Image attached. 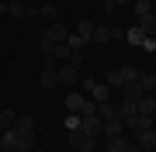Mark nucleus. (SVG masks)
Here are the masks:
<instances>
[{
	"instance_id": "20",
	"label": "nucleus",
	"mask_w": 156,
	"mask_h": 152,
	"mask_svg": "<svg viewBox=\"0 0 156 152\" xmlns=\"http://www.w3.org/2000/svg\"><path fill=\"white\" fill-rule=\"evenodd\" d=\"M69 52H73V49L66 45V42H56V45H52V56H56V62H66V59H69Z\"/></svg>"
},
{
	"instance_id": "21",
	"label": "nucleus",
	"mask_w": 156,
	"mask_h": 152,
	"mask_svg": "<svg viewBox=\"0 0 156 152\" xmlns=\"http://www.w3.org/2000/svg\"><path fill=\"white\" fill-rule=\"evenodd\" d=\"M139 86H142L146 93H153L156 90V73H139Z\"/></svg>"
},
{
	"instance_id": "14",
	"label": "nucleus",
	"mask_w": 156,
	"mask_h": 152,
	"mask_svg": "<svg viewBox=\"0 0 156 152\" xmlns=\"http://www.w3.org/2000/svg\"><path fill=\"white\" fill-rule=\"evenodd\" d=\"M73 35H80V38H83V45H87V42L94 38V21H87V17H83V21L76 24V31H73Z\"/></svg>"
},
{
	"instance_id": "3",
	"label": "nucleus",
	"mask_w": 156,
	"mask_h": 152,
	"mask_svg": "<svg viewBox=\"0 0 156 152\" xmlns=\"http://www.w3.org/2000/svg\"><path fill=\"white\" fill-rule=\"evenodd\" d=\"M66 145L69 149H80V152H97V138L83 135V131H69V135H66Z\"/></svg>"
},
{
	"instance_id": "9",
	"label": "nucleus",
	"mask_w": 156,
	"mask_h": 152,
	"mask_svg": "<svg viewBox=\"0 0 156 152\" xmlns=\"http://www.w3.org/2000/svg\"><path fill=\"white\" fill-rule=\"evenodd\" d=\"M111 38H118L115 28H108V24H94V38H90V42H111Z\"/></svg>"
},
{
	"instance_id": "28",
	"label": "nucleus",
	"mask_w": 156,
	"mask_h": 152,
	"mask_svg": "<svg viewBox=\"0 0 156 152\" xmlns=\"http://www.w3.org/2000/svg\"><path fill=\"white\" fill-rule=\"evenodd\" d=\"M62 124H66V131H76V128H80V114H66Z\"/></svg>"
},
{
	"instance_id": "10",
	"label": "nucleus",
	"mask_w": 156,
	"mask_h": 152,
	"mask_svg": "<svg viewBox=\"0 0 156 152\" xmlns=\"http://www.w3.org/2000/svg\"><path fill=\"white\" fill-rule=\"evenodd\" d=\"M135 107H139V114H156V97L153 93H142L139 100H135Z\"/></svg>"
},
{
	"instance_id": "18",
	"label": "nucleus",
	"mask_w": 156,
	"mask_h": 152,
	"mask_svg": "<svg viewBox=\"0 0 156 152\" xmlns=\"http://www.w3.org/2000/svg\"><path fill=\"white\" fill-rule=\"evenodd\" d=\"M128 145H132V142H128L125 135H118V138H108V152H128Z\"/></svg>"
},
{
	"instance_id": "11",
	"label": "nucleus",
	"mask_w": 156,
	"mask_h": 152,
	"mask_svg": "<svg viewBox=\"0 0 156 152\" xmlns=\"http://www.w3.org/2000/svg\"><path fill=\"white\" fill-rule=\"evenodd\" d=\"M38 83H42V90H56V86H59V76H56V69H42Z\"/></svg>"
},
{
	"instance_id": "19",
	"label": "nucleus",
	"mask_w": 156,
	"mask_h": 152,
	"mask_svg": "<svg viewBox=\"0 0 156 152\" xmlns=\"http://www.w3.org/2000/svg\"><path fill=\"white\" fill-rule=\"evenodd\" d=\"M17 124V114L14 111H0V131H11Z\"/></svg>"
},
{
	"instance_id": "32",
	"label": "nucleus",
	"mask_w": 156,
	"mask_h": 152,
	"mask_svg": "<svg viewBox=\"0 0 156 152\" xmlns=\"http://www.w3.org/2000/svg\"><path fill=\"white\" fill-rule=\"evenodd\" d=\"M104 83H108V86H122V76H118V69H111V73H108Z\"/></svg>"
},
{
	"instance_id": "24",
	"label": "nucleus",
	"mask_w": 156,
	"mask_h": 152,
	"mask_svg": "<svg viewBox=\"0 0 156 152\" xmlns=\"http://www.w3.org/2000/svg\"><path fill=\"white\" fill-rule=\"evenodd\" d=\"M118 76H122V83H132V79H139V69H135V66H122Z\"/></svg>"
},
{
	"instance_id": "13",
	"label": "nucleus",
	"mask_w": 156,
	"mask_h": 152,
	"mask_svg": "<svg viewBox=\"0 0 156 152\" xmlns=\"http://www.w3.org/2000/svg\"><path fill=\"white\" fill-rule=\"evenodd\" d=\"M97 118H101V121H111V118H118V104H111V100L97 104Z\"/></svg>"
},
{
	"instance_id": "2",
	"label": "nucleus",
	"mask_w": 156,
	"mask_h": 152,
	"mask_svg": "<svg viewBox=\"0 0 156 152\" xmlns=\"http://www.w3.org/2000/svg\"><path fill=\"white\" fill-rule=\"evenodd\" d=\"M56 76H59V86L73 90V86L80 83V76H83V73H80V69H73L69 62H59V66H56Z\"/></svg>"
},
{
	"instance_id": "7",
	"label": "nucleus",
	"mask_w": 156,
	"mask_h": 152,
	"mask_svg": "<svg viewBox=\"0 0 156 152\" xmlns=\"http://www.w3.org/2000/svg\"><path fill=\"white\" fill-rule=\"evenodd\" d=\"M139 28H142L146 38H156V11H149L146 17H139Z\"/></svg>"
},
{
	"instance_id": "4",
	"label": "nucleus",
	"mask_w": 156,
	"mask_h": 152,
	"mask_svg": "<svg viewBox=\"0 0 156 152\" xmlns=\"http://www.w3.org/2000/svg\"><path fill=\"white\" fill-rule=\"evenodd\" d=\"M76 131H83V135H90V138H97L101 131H104V121L97 118V114H90V118H80V128Z\"/></svg>"
},
{
	"instance_id": "26",
	"label": "nucleus",
	"mask_w": 156,
	"mask_h": 152,
	"mask_svg": "<svg viewBox=\"0 0 156 152\" xmlns=\"http://www.w3.org/2000/svg\"><path fill=\"white\" fill-rule=\"evenodd\" d=\"M24 14H28V21L31 17H42V4L38 0H28V4H24Z\"/></svg>"
},
{
	"instance_id": "6",
	"label": "nucleus",
	"mask_w": 156,
	"mask_h": 152,
	"mask_svg": "<svg viewBox=\"0 0 156 152\" xmlns=\"http://www.w3.org/2000/svg\"><path fill=\"white\" fill-rule=\"evenodd\" d=\"M146 90L139 86V79H132V83H122V100H139Z\"/></svg>"
},
{
	"instance_id": "5",
	"label": "nucleus",
	"mask_w": 156,
	"mask_h": 152,
	"mask_svg": "<svg viewBox=\"0 0 156 152\" xmlns=\"http://www.w3.org/2000/svg\"><path fill=\"white\" fill-rule=\"evenodd\" d=\"M42 35H45V38H49V42H52V45H56V42H66V38H69V31L62 28L59 21H52V24H49V28H45Z\"/></svg>"
},
{
	"instance_id": "12",
	"label": "nucleus",
	"mask_w": 156,
	"mask_h": 152,
	"mask_svg": "<svg viewBox=\"0 0 156 152\" xmlns=\"http://www.w3.org/2000/svg\"><path fill=\"white\" fill-rule=\"evenodd\" d=\"M101 135H108V138H118V135H125V124L118 121V118H111V121H104V131Z\"/></svg>"
},
{
	"instance_id": "35",
	"label": "nucleus",
	"mask_w": 156,
	"mask_h": 152,
	"mask_svg": "<svg viewBox=\"0 0 156 152\" xmlns=\"http://www.w3.org/2000/svg\"><path fill=\"white\" fill-rule=\"evenodd\" d=\"M0 145H4V131H0Z\"/></svg>"
},
{
	"instance_id": "23",
	"label": "nucleus",
	"mask_w": 156,
	"mask_h": 152,
	"mask_svg": "<svg viewBox=\"0 0 156 152\" xmlns=\"http://www.w3.org/2000/svg\"><path fill=\"white\" fill-rule=\"evenodd\" d=\"M66 62H69V66H73V69H80V73H83V49H73Z\"/></svg>"
},
{
	"instance_id": "22",
	"label": "nucleus",
	"mask_w": 156,
	"mask_h": 152,
	"mask_svg": "<svg viewBox=\"0 0 156 152\" xmlns=\"http://www.w3.org/2000/svg\"><path fill=\"white\" fill-rule=\"evenodd\" d=\"M42 17H45V21H59V11H56V4H49V0H42Z\"/></svg>"
},
{
	"instance_id": "17",
	"label": "nucleus",
	"mask_w": 156,
	"mask_h": 152,
	"mask_svg": "<svg viewBox=\"0 0 156 152\" xmlns=\"http://www.w3.org/2000/svg\"><path fill=\"white\" fill-rule=\"evenodd\" d=\"M153 121H156V114H139V118H135V124H132V131H149Z\"/></svg>"
},
{
	"instance_id": "34",
	"label": "nucleus",
	"mask_w": 156,
	"mask_h": 152,
	"mask_svg": "<svg viewBox=\"0 0 156 152\" xmlns=\"http://www.w3.org/2000/svg\"><path fill=\"white\" fill-rule=\"evenodd\" d=\"M7 4H21V0H7Z\"/></svg>"
},
{
	"instance_id": "8",
	"label": "nucleus",
	"mask_w": 156,
	"mask_h": 152,
	"mask_svg": "<svg viewBox=\"0 0 156 152\" xmlns=\"http://www.w3.org/2000/svg\"><path fill=\"white\" fill-rule=\"evenodd\" d=\"M62 107H66V114H80V111H83V93L73 90V93L66 97V104H62Z\"/></svg>"
},
{
	"instance_id": "1",
	"label": "nucleus",
	"mask_w": 156,
	"mask_h": 152,
	"mask_svg": "<svg viewBox=\"0 0 156 152\" xmlns=\"http://www.w3.org/2000/svg\"><path fill=\"white\" fill-rule=\"evenodd\" d=\"M31 142H35V131H21V128L4 131V149H11V152H24V149H31Z\"/></svg>"
},
{
	"instance_id": "15",
	"label": "nucleus",
	"mask_w": 156,
	"mask_h": 152,
	"mask_svg": "<svg viewBox=\"0 0 156 152\" xmlns=\"http://www.w3.org/2000/svg\"><path fill=\"white\" fill-rule=\"evenodd\" d=\"M135 135H139V138H135L139 149H153V145H156V131H153V128H149V131H135Z\"/></svg>"
},
{
	"instance_id": "16",
	"label": "nucleus",
	"mask_w": 156,
	"mask_h": 152,
	"mask_svg": "<svg viewBox=\"0 0 156 152\" xmlns=\"http://www.w3.org/2000/svg\"><path fill=\"white\" fill-rule=\"evenodd\" d=\"M125 38H128V45H139V49L146 45V35H142L139 24H135V28H128V31H125Z\"/></svg>"
},
{
	"instance_id": "29",
	"label": "nucleus",
	"mask_w": 156,
	"mask_h": 152,
	"mask_svg": "<svg viewBox=\"0 0 156 152\" xmlns=\"http://www.w3.org/2000/svg\"><path fill=\"white\" fill-rule=\"evenodd\" d=\"M7 14H11V17H28V14H24V0H21V4H11Z\"/></svg>"
},
{
	"instance_id": "27",
	"label": "nucleus",
	"mask_w": 156,
	"mask_h": 152,
	"mask_svg": "<svg viewBox=\"0 0 156 152\" xmlns=\"http://www.w3.org/2000/svg\"><path fill=\"white\" fill-rule=\"evenodd\" d=\"M14 128H21V131H35V121H31V114H21Z\"/></svg>"
},
{
	"instance_id": "36",
	"label": "nucleus",
	"mask_w": 156,
	"mask_h": 152,
	"mask_svg": "<svg viewBox=\"0 0 156 152\" xmlns=\"http://www.w3.org/2000/svg\"><path fill=\"white\" fill-rule=\"evenodd\" d=\"M101 4H108V0H101Z\"/></svg>"
},
{
	"instance_id": "31",
	"label": "nucleus",
	"mask_w": 156,
	"mask_h": 152,
	"mask_svg": "<svg viewBox=\"0 0 156 152\" xmlns=\"http://www.w3.org/2000/svg\"><path fill=\"white\" fill-rule=\"evenodd\" d=\"M56 66H59V62H56L52 52H49V56H42V69H56Z\"/></svg>"
},
{
	"instance_id": "25",
	"label": "nucleus",
	"mask_w": 156,
	"mask_h": 152,
	"mask_svg": "<svg viewBox=\"0 0 156 152\" xmlns=\"http://www.w3.org/2000/svg\"><path fill=\"white\" fill-rule=\"evenodd\" d=\"M132 11L139 14V17H146V14L153 11V4H149V0H132Z\"/></svg>"
},
{
	"instance_id": "30",
	"label": "nucleus",
	"mask_w": 156,
	"mask_h": 152,
	"mask_svg": "<svg viewBox=\"0 0 156 152\" xmlns=\"http://www.w3.org/2000/svg\"><path fill=\"white\" fill-rule=\"evenodd\" d=\"M66 45H69V49H83V38H80V35H73V31H69V38H66Z\"/></svg>"
},
{
	"instance_id": "33",
	"label": "nucleus",
	"mask_w": 156,
	"mask_h": 152,
	"mask_svg": "<svg viewBox=\"0 0 156 152\" xmlns=\"http://www.w3.org/2000/svg\"><path fill=\"white\" fill-rule=\"evenodd\" d=\"M115 7H132V0H111Z\"/></svg>"
}]
</instances>
